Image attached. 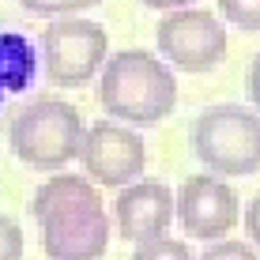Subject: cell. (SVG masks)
Segmentation results:
<instances>
[{"mask_svg": "<svg viewBox=\"0 0 260 260\" xmlns=\"http://www.w3.org/2000/svg\"><path fill=\"white\" fill-rule=\"evenodd\" d=\"M98 79V102L110 117L128 121L136 128H151L174 110L177 102V79L147 49H121L110 60H102Z\"/></svg>", "mask_w": 260, "mask_h": 260, "instance_id": "1", "label": "cell"}, {"mask_svg": "<svg viewBox=\"0 0 260 260\" xmlns=\"http://www.w3.org/2000/svg\"><path fill=\"white\" fill-rule=\"evenodd\" d=\"M8 136H12V151L19 162L46 170V174H57L79 155L83 117H79V110L72 102L38 98V102H30L26 110L15 113Z\"/></svg>", "mask_w": 260, "mask_h": 260, "instance_id": "2", "label": "cell"}, {"mask_svg": "<svg viewBox=\"0 0 260 260\" xmlns=\"http://www.w3.org/2000/svg\"><path fill=\"white\" fill-rule=\"evenodd\" d=\"M192 151L211 174L249 177L260 170V113L245 106H211L192 124Z\"/></svg>", "mask_w": 260, "mask_h": 260, "instance_id": "3", "label": "cell"}, {"mask_svg": "<svg viewBox=\"0 0 260 260\" xmlns=\"http://www.w3.org/2000/svg\"><path fill=\"white\" fill-rule=\"evenodd\" d=\"M110 53V34L102 23L60 15L57 23H46L38 38V64L49 83L57 87H83L91 83Z\"/></svg>", "mask_w": 260, "mask_h": 260, "instance_id": "4", "label": "cell"}, {"mask_svg": "<svg viewBox=\"0 0 260 260\" xmlns=\"http://www.w3.org/2000/svg\"><path fill=\"white\" fill-rule=\"evenodd\" d=\"M155 42L181 72H211L226 60V26L200 8H177L166 15L155 30Z\"/></svg>", "mask_w": 260, "mask_h": 260, "instance_id": "5", "label": "cell"}, {"mask_svg": "<svg viewBox=\"0 0 260 260\" xmlns=\"http://www.w3.org/2000/svg\"><path fill=\"white\" fill-rule=\"evenodd\" d=\"M79 158H83V170L94 185L121 189V185L136 181V174H143L147 151H143V140L132 128L113 121H98L91 128H83Z\"/></svg>", "mask_w": 260, "mask_h": 260, "instance_id": "6", "label": "cell"}, {"mask_svg": "<svg viewBox=\"0 0 260 260\" xmlns=\"http://www.w3.org/2000/svg\"><path fill=\"white\" fill-rule=\"evenodd\" d=\"M174 211L181 219L185 234L200 241H215L238 226V192L215 174H196L181 185Z\"/></svg>", "mask_w": 260, "mask_h": 260, "instance_id": "7", "label": "cell"}, {"mask_svg": "<svg viewBox=\"0 0 260 260\" xmlns=\"http://www.w3.org/2000/svg\"><path fill=\"white\" fill-rule=\"evenodd\" d=\"M113 219H117V234L124 241H132V245L151 241L166 234L170 219H174V192L162 181H136L117 196Z\"/></svg>", "mask_w": 260, "mask_h": 260, "instance_id": "8", "label": "cell"}, {"mask_svg": "<svg viewBox=\"0 0 260 260\" xmlns=\"http://www.w3.org/2000/svg\"><path fill=\"white\" fill-rule=\"evenodd\" d=\"M106 211L102 208V196L87 177L76 174H57L49 177L46 185H38L30 200V215L38 226H53V222H68V219H83V215Z\"/></svg>", "mask_w": 260, "mask_h": 260, "instance_id": "9", "label": "cell"}, {"mask_svg": "<svg viewBox=\"0 0 260 260\" xmlns=\"http://www.w3.org/2000/svg\"><path fill=\"white\" fill-rule=\"evenodd\" d=\"M42 249L46 260H102L110 249V219L106 211H94L83 219L42 226Z\"/></svg>", "mask_w": 260, "mask_h": 260, "instance_id": "10", "label": "cell"}, {"mask_svg": "<svg viewBox=\"0 0 260 260\" xmlns=\"http://www.w3.org/2000/svg\"><path fill=\"white\" fill-rule=\"evenodd\" d=\"M12 64L30 68V72H34V53L26 49V42H23V38L0 34V87H8V91H23V83H19V76L12 72Z\"/></svg>", "mask_w": 260, "mask_h": 260, "instance_id": "11", "label": "cell"}, {"mask_svg": "<svg viewBox=\"0 0 260 260\" xmlns=\"http://www.w3.org/2000/svg\"><path fill=\"white\" fill-rule=\"evenodd\" d=\"M132 260H192L189 253V245L185 241H174V238H151V241H140V249H136V256Z\"/></svg>", "mask_w": 260, "mask_h": 260, "instance_id": "12", "label": "cell"}, {"mask_svg": "<svg viewBox=\"0 0 260 260\" xmlns=\"http://www.w3.org/2000/svg\"><path fill=\"white\" fill-rule=\"evenodd\" d=\"M219 12L241 30H260V0H219Z\"/></svg>", "mask_w": 260, "mask_h": 260, "instance_id": "13", "label": "cell"}, {"mask_svg": "<svg viewBox=\"0 0 260 260\" xmlns=\"http://www.w3.org/2000/svg\"><path fill=\"white\" fill-rule=\"evenodd\" d=\"M19 4L34 15H76V12L102 4V0H19Z\"/></svg>", "mask_w": 260, "mask_h": 260, "instance_id": "14", "label": "cell"}, {"mask_svg": "<svg viewBox=\"0 0 260 260\" xmlns=\"http://www.w3.org/2000/svg\"><path fill=\"white\" fill-rule=\"evenodd\" d=\"M0 260H23V230L0 215Z\"/></svg>", "mask_w": 260, "mask_h": 260, "instance_id": "15", "label": "cell"}, {"mask_svg": "<svg viewBox=\"0 0 260 260\" xmlns=\"http://www.w3.org/2000/svg\"><path fill=\"white\" fill-rule=\"evenodd\" d=\"M200 260H256V249L245 241H215Z\"/></svg>", "mask_w": 260, "mask_h": 260, "instance_id": "16", "label": "cell"}, {"mask_svg": "<svg viewBox=\"0 0 260 260\" xmlns=\"http://www.w3.org/2000/svg\"><path fill=\"white\" fill-rule=\"evenodd\" d=\"M245 230H249V238H253V245L260 249V192L253 196V204L245 208Z\"/></svg>", "mask_w": 260, "mask_h": 260, "instance_id": "17", "label": "cell"}, {"mask_svg": "<svg viewBox=\"0 0 260 260\" xmlns=\"http://www.w3.org/2000/svg\"><path fill=\"white\" fill-rule=\"evenodd\" d=\"M249 98H253V106H256V110H260V53H256V57H253V64H249Z\"/></svg>", "mask_w": 260, "mask_h": 260, "instance_id": "18", "label": "cell"}, {"mask_svg": "<svg viewBox=\"0 0 260 260\" xmlns=\"http://www.w3.org/2000/svg\"><path fill=\"white\" fill-rule=\"evenodd\" d=\"M147 8H155V12H166V8H185L189 0H143Z\"/></svg>", "mask_w": 260, "mask_h": 260, "instance_id": "19", "label": "cell"}]
</instances>
